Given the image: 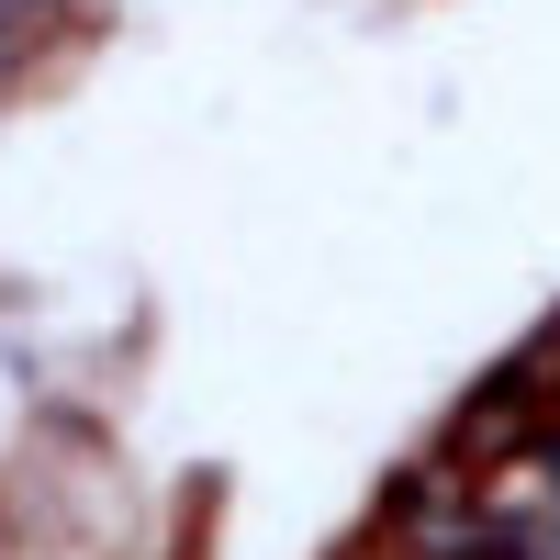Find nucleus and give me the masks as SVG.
I'll use <instances>...</instances> for the list:
<instances>
[{
	"label": "nucleus",
	"mask_w": 560,
	"mask_h": 560,
	"mask_svg": "<svg viewBox=\"0 0 560 560\" xmlns=\"http://www.w3.org/2000/svg\"><path fill=\"white\" fill-rule=\"evenodd\" d=\"M471 493H482V549L493 560H560V438H527Z\"/></svg>",
	"instance_id": "obj_1"
},
{
	"label": "nucleus",
	"mask_w": 560,
	"mask_h": 560,
	"mask_svg": "<svg viewBox=\"0 0 560 560\" xmlns=\"http://www.w3.org/2000/svg\"><path fill=\"white\" fill-rule=\"evenodd\" d=\"M393 516H404V560H493L482 549V493H459L438 471H415Z\"/></svg>",
	"instance_id": "obj_2"
}]
</instances>
